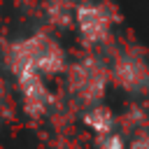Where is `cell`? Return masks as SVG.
I'll list each match as a JSON object with an SVG mask.
<instances>
[{"label": "cell", "instance_id": "obj_3", "mask_svg": "<svg viewBox=\"0 0 149 149\" xmlns=\"http://www.w3.org/2000/svg\"><path fill=\"white\" fill-rule=\"evenodd\" d=\"M116 79L126 88H142V86H149V70L144 68L142 61L128 56V58L119 61V65H116Z\"/></svg>", "mask_w": 149, "mask_h": 149}, {"label": "cell", "instance_id": "obj_1", "mask_svg": "<svg viewBox=\"0 0 149 149\" xmlns=\"http://www.w3.org/2000/svg\"><path fill=\"white\" fill-rule=\"evenodd\" d=\"M70 84H72V91L81 98V100H98L100 93H102V86H105V74L102 70L86 61V63H79L77 68H72V74H70Z\"/></svg>", "mask_w": 149, "mask_h": 149}, {"label": "cell", "instance_id": "obj_2", "mask_svg": "<svg viewBox=\"0 0 149 149\" xmlns=\"http://www.w3.org/2000/svg\"><path fill=\"white\" fill-rule=\"evenodd\" d=\"M112 16L100 5H81L77 9V26L88 42H102L109 33Z\"/></svg>", "mask_w": 149, "mask_h": 149}, {"label": "cell", "instance_id": "obj_6", "mask_svg": "<svg viewBox=\"0 0 149 149\" xmlns=\"http://www.w3.org/2000/svg\"><path fill=\"white\" fill-rule=\"evenodd\" d=\"M130 149H149V133H137L130 142Z\"/></svg>", "mask_w": 149, "mask_h": 149}, {"label": "cell", "instance_id": "obj_4", "mask_svg": "<svg viewBox=\"0 0 149 149\" xmlns=\"http://www.w3.org/2000/svg\"><path fill=\"white\" fill-rule=\"evenodd\" d=\"M112 114H109V109H105V107H93L88 114H86V123L95 130V133H100V135H107V133H112Z\"/></svg>", "mask_w": 149, "mask_h": 149}, {"label": "cell", "instance_id": "obj_5", "mask_svg": "<svg viewBox=\"0 0 149 149\" xmlns=\"http://www.w3.org/2000/svg\"><path fill=\"white\" fill-rule=\"evenodd\" d=\"M100 149H123L121 135H114V133L102 135V137H100Z\"/></svg>", "mask_w": 149, "mask_h": 149}]
</instances>
